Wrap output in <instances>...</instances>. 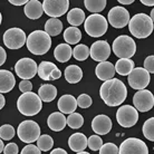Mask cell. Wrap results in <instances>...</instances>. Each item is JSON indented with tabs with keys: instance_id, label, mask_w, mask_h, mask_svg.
Listing matches in <instances>:
<instances>
[{
	"instance_id": "obj_52",
	"label": "cell",
	"mask_w": 154,
	"mask_h": 154,
	"mask_svg": "<svg viewBox=\"0 0 154 154\" xmlns=\"http://www.w3.org/2000/svg\"><path fill=\"white\" fill-rule=\"evenodd\" d=\"M5 149H4V141L1 140V142H0V152H4Z\"/></svg>"
},
{
	"instance_id": "obj_43",
	"label": "cell",
	"mask_w": 154,
	"mask_h": 154,
	"mask_svg": "<svg viewBox=\"0 0 154 154\" xmlns=\"http://www.w3.org/2000/svg\"><path fill=\"white\" fill-rule=\"evenodd\" d=\"M19 89L23 94H25V93H30L31 89H32V84L30 83V81H26V79H23V81L20 82Z\"/></svg>"
},
{
	"instance_id": "obj_14",
	"label": "cell",
	"mask_w": 154,
	"mask_h": 154,
	"mask_svg": "<svg viewBox=\"0 0 154 154\" xmlns=\"http://www.w3.org/2000/svg\"><path fill=\"white\" fill-rule=\"evenodd\" d=\"M119 154H149V147L142 140L130 137L119 145Z\"/></svg>"
},
{
	"instance_id": "obj_28",
	"label": "cell",
	"mask_w": 154,
	"mask_h": 154,
	"mask_svg": "<svg viewBox=\"0 0 154 154\" xmlns=\"http://www.w3.org/2000/svg\"><path fill=\"white\" fill-rule=\"evenodd\" d=\"M134 69V62L132 59H119L115 64L116 73L121 76H128Z\"/></svg>"
},
{
	"instance_id": "obj_41",
	"label": "cell",
	"mask_w": 154,
	"mask_h": 154,
	"mask_svg": "<svg viewBox=\"0 0 154 154\" xmlns=\"http://www.w3.org/2000/svg\"><path fill=\"white\" fill-rule=\"evenodd\" d=\"M20 154H42V151L38 146L32 145V144H28L21 150Z\"/></svg>"
},
{
	"instance_id": "obj_50",
	"label": "cell",
	"mask_w": 154,
	"mask_h": 154,
	"mask_svg": "<svg viewBox=\"0 0 154 154\" xmlns=\"http://www.w3.org/2000/svg\"><path fill=\"white\" fill-rule=\"evenodd\" d=\"M5 105H6V100H5L4 94L0 95V108H4Z\"/></svg>"
},
{
	"instance_id": "obj_45",
	"label": "cell",
	"mask_w": 154,
	"mask_h": 154,
	"mask_svg": "<svg viewBox=\"0 0 154 154\" xmlns=\"http://www.w3.org/2000/svg\"><path fill=\"white\" fill-rule=\"evenodd\" d=\"M60 77H62V72L58 68H56L55 70H53V73L50 75V81H57Z\"/></svg>"
},
{
	"instance_id": "obj_5",
	"label": "cell",
	"mask_w": 154,
	"mask_h": 154,
	"mask_svg": "<svg viewBox=\"0 0 154 154\" xmlns=\"http://www.w3.org/2000/svg\"><path fill=\"white\" fill-rule=\"evenodd\" d=\"M112 49L119 59H131L136 51V44L130 36L121 35L113 42Z\"/></svg>"
},
{
	"instance_id": "obj_54",
	"label": "cell",
	"mask_w": 154,
	"mask_h": 154,
	"mask_svg": "<svg viewBox=\"0 0 154 154\" xmlns=\"http://www.w3.org/2000/svg\"><path fill=\"white\" fill-rule=\"evenodd\" d=\"M77 154H91V153L86 152V151H83V152H79V153H77Z\"/></svg>"
},
{
	"instance_id": "obj_11",
	"label": "cell",
	"mask_w": 154,
	"mask_h": 154,
	"mask_svg": "<svg viewBox=\"0 0 154 154\" xmlns=\"http://www.w3.org/2000/svg\"><path fill=\"white\" fill-rule=\"evenodd\" d=\"M127 81H128V85L133 89L143 91V89L146 88L147 85L150 84V73L143 67H136L127 76Z\"/></svg>"
},
{
	"instance_id": "obj_19",
	"label": "cell",
	"mask_w": 154,
	"mask_h": 154,
	"mask_svg": "<svg viewBox=\"0 0 154 154\" xmlns=\"http://www.w3.org/2000/svg\"><path fill=\"white\" fill-rule=\"evenodd\" d=\"M77 107H78L77 100L73 95L66 94L58 100V108L63 114H69L70 115V114L75 113Z\"/></svg>"
},
{
	"instance_id": "obj_20",
	"label": "cell",
	"mask_w": 154,
	"mask_h": 154,
	"mask_svg": "<svg viewBox=\"0 0 154 154\" xmlns=\"http://www.w3.org/2000/svg\"><path fill=\"white\" fill-rule=\"evenodd\" d=\"M68 145L72 151L79 153L88 146V139L83 133H74L68 139Z\"/></svg>"
},
{
	"instance_id": "obj_3",
	"label": "cell",
	"mask_w": 154,
	"mask_h": 154,
	"mask_svg": "<svg viewBox=\"0 0 154 154\" xmlns=\"http://www.w3.org/2000/svg\"><path fill=\"white\" fill-rule=\"evenodd\" d=\"M27 48L34 55H45L51 47V38L46 31L35 30L27 37Z\"/></svg>"
},
{
	"instance_id": "obj_51",
	"label": "cell",
	"mask_w": 154,
	"mask_h": 154,
	"mask_svg": "<svg viewBox=\"0 0 154 154\" xmlns=\"http://www.w3.org/2000/svg\"><path fill=\"white\" fill-rule=\"evenodd\" d=\"M119 5H132L134 4V0H119Z\"/></svg>"
},
{
	"instance_id": "obj_13",
	"label": "cell",
	"mask_w": 154,
	"mask_h": 154,
	"mask_svg": "<svg viewBox=\"0 0 154 154\" xmlns=\"http://www.w3.org/2000/svg\"><path fill=\"white\" fill-rule=\"evenodd\" d=\"M44 12L48 17L56 18L62 17L67 12L69 8V1L68 0H45L42 2Z\"/></svg>"
},
{
	"instance_id": "obj_37",
	"label": "cell",
	"mask_w": 154,
	"mask_h": 154,
	"mask_svg": "<svg viewBox=\"0 0 154 154\" xmlns=\"http://www.w3.org/2000/svg\"><path fill=\"white\" fill-rule=\"evenodd\" d=\"M15 128L10 124H4L0 127V137L2 141H10L15 136Z\"/></svg>"
},
{
	"instance_id": "obj_8",
	"label": "cell",
	"mask_w": 154,
	"mask_h": 154,
	"mask_svg": "<svg viewBox=\"0 0 154 154\" xmlns=\"http://www.w3.org/2000/svg\"><path fill=\"white\" fill-rule=\"evenodd\" d=\"M2 39L5 46L9 49H19L27 42L25 31L17 27L7 29L2 36Z\"/></svg>"
},
{
	"instance_id": "obj_16",
	"label": "cell",
	"mask_w": 154,
	"mask_h": 154,
	"mask_svg": "<svg viewBox=\"0 0 154 154\" xmlns=\"http://www.w3.org/2000/svg\"><path fill=\"white\" fill-rule=\"evenodd\" d=\"M111 55V46L106 40H97L91 47V57L95 62H106Z\"/></svg>"
},
{
	"instance_id": "obj_35",
	"label": "cell",
	"mask_w": 154,
	"mask_h": 154,
	"mask_svg": "<svg viewBox=\"0 0 154 154\" xmlns=\"http://www.w3.org/2000/svg\"><path fill=\"white\" fill-rule=\"evenodd\" d=\"M83 124H84V117L82 114L79 113H73V114H70L68 115L67 117V125L70 127V128H74V130H77V128H79V127L83 126Z\"/></svg>"
},
{
	"instance_id": "obj_1",
	"label": "cell",
	"mask_w": 154,
	"mask_h": 154,
	"mask_svg": "<svg viewBox=\"0 0 154 154\" xmlns=\"http://www.w3.org/2000/svg\"><path fill=\"white\" fill-rule=\"evenodd\" d=\"M100 96L109 107L119 106L127 97L126 86L123 82L117 78L106 81L100 86Z\"/></svg>"
},
{
	"instance_id": "obj_18",
	"label": "cell",
	"mask_w": 154,
	"mask_h": 154,
	"mask_svg": "<svg viewBox=\"0 0 154 154\" xmlns=\"http://www.w3.org/2000/svg\"><path fill=\"white\" fill-rule=\"evenodd\" d=\"M115 66L113 65L111 62H103L100 63L95 68V74L96 77L100 81H109L113 79V77L115 75Z\"/></svg>"
},
{
	"instance_id": "obj_39",
	"label": "cell",
	"mask_w": 154,
	"mask_h": 154,
	"mask_svg": "<svg viewBox=\"0 0 154 154\" xmlns=\"http://www.w3.org/2000/svg\"><path fill=\"white\" fill-rule=\"evenodd\" d=\"M119 149L114 143H105L100 150V154H119Z\"/></svg>"
},
{
	"instance_id": "obj_22",
	"label": "cell",
	"mask_w": 154,
	"mask_h": 154,
	"mask_svg": "<svg viewBox=\"0 0 154 154\" xmlns=\"http://www.w3.org/2000/svg\"><path fill=\"white\" fill-rule=\"evenodd\" d=\"M16 85L14 74L10 70L0 69V93H9Z\"/></svg>"
},
{
	"instance_id": "obj_12",
	"label": "cell",
	"mask_w": 154,
	"mask_h": 154,
	"mask_svg": "<svg viewBox=\"0 0 154 154\" xmlns=\"http://www.w3.org/2000/svg\"><path fill=\"white\" fill-rule=\"evenodd\" d=\"M107 21L111 23V26L117 29L124 28L125 26H127L131 18H130V12L126 8L121 7V6H116L113 7L107 15Z\"/></svg>"
},
{
	"instance_id": "obj_38",
	"label": "cell",
	"mask_w": 154,
	"mask_h": 154,
	"mask_svg": "<svg viewBox=\"0 0 154 154\" xmlns=\"http://www.w3.org/2000/svg\"><path fill=\"white\" fill-rule=\"evenodd\" d=\"M103 145V140L98 135H92L88 137V147L92 151H100Z\"/></svg>"
},
{
	"instance_id": "obj_32",
	"label": "cell",
	"mask_w": 154,
	"mask_h": 154,
	"mask_svg": "<svg viewBox=\"0 0 154 154\" xmlns=\"http://www.w3.org/2000/svg\"><path fill=\"white\" fill-rule=\"evenodd\" d=\"M91 56V49L86 45H83V44H78L75 46V48L73 49V57L76 59V60H79V62H84L87 58Z\"/></svg>"
},
{
	"instance_id": "obj_34",
	"label": "cell",
	"mask_w": 154,
	"mask_h": 154,
	"mask_svg": "<svg viewBox=\"0 0 154 154\" xmlns=\"http://www.w3.org/2000/svg\"><path fill=\"white\" fill-rule=\"evenodd\" d=\"M37 146L40 149V151L48 152L54 146V140L50 135H42L38 139V141H37Z\"/></svg>"
},
{
	"instance_id": "obj_2",
	"label": "cell",
	"mask_w": 154,
	"mask_h": 154,
	"mask_svg": "<svg viewBox=\"0 0 154 154\" xmlns=\"http://www.w3.org/2000/svg\"><path fill=\"white\" fill-rule=\"evenodd\" d=\"M153 20L146 14H136L131 18L128 29L132 35L139 39L146 38L153 31Z\"/></svg>"
},
{
	"instance_id": "obj_15",
	"label": "cell",
	"mask_w": 154,
	"mask_h": 154,
	"mask_svg": "<svg viewBox=\"0 0 154 154\" xmlns=\"http://www.w3.org/2000/svg\"><path fill=\"white\" fill-rule=\"evenodd\" d=\"M133 104L139 112H149L154 106V95L147 89L137 91L133 96Z\"/></svg>"
},
{
	"instance_id": "obj_21",
	"label": "cell",
	"mask_w": 154,
	"mask_h": 154,
	"mask_svg": "<svg viewBox=\"0 0 154 154\" xmlns=\"http://www.w3.org/2000/svg\"><path fill=\"white\" fill-rule=\"evenodd\" d=\"M67 124V119L66 116L60 112H54L48 116L47 119V125L51 131L60 132L65 128Z\"/></svg>"
},
{
	"instance_id": "obj_27",
	"label": "cell",
	"mask_w": 154,
	"mask_h": 154,
	"mask_svg": "<svg viewBox=\"0 0 154 154\" xmlns=\"http://www.w3.org/2000/svg\"><path fill=\"white\" fill-rule=\"evenodd\" d=\"M86 18L85 12L81 8H73L68 14H67V21L69 25H72L73 27H77L84 23V20Z\"/></svg>"
},
{
	"instance_id": "obj_6",
	"label": "cell",
	"mask_w": 154,
	"mask_h": 154,
	"mask_svg": "<svg viewBox=\"0 0 154 154\" xmlns=\"http://www.w3.org/2000/svg\"><path fill=\"white\" fill-rule=\"evenodd\" d=\"M108 28V21L106 20L104 16L100 14H92L87 17L84 23V29L86 34L91 37H100L105 35Z\"/></svg>"
},
{
	"instance_id": "obj_29",
	"label": "cell",
	"mask_w": 154,
	"mask_h": 154,
	"mask_svg": "<svg viewBox=\"0 0 154 154\" xmlns=\"http://www.w3.org/2000/svg\"><path fill=\"white\" fill-rule=\"evenodd\" d=\"M64 39H65L66 44L68 45H75L78 44L82 39V31L78 29V27H70L66 28L64 31Z\"/></svg>"
},
{
	"instance_id": "obj_10",
	"label": "cell",
	"mask_w": 154,
	"mask_h": 154,
	"mask_svg": "<svg viewBox=\"0 0 154 154\" xmlns=\"http://www.w3.org/2000/svg\"><path fill=\"white\" fill-rule=\"evenodd\" d=\"M116 121L122 127H132L139 121V113L134 106L123 105L116 112Z\"/></svg>"
},
{
	"instance_id": "obj_31",
	"label": "cell",
	"mask_w": 154,
	"mask_h": 154,
	"mask_svg": "<svg viewBox=\"0 0 154 154\" xmlns=\"http://www.w3.org/2000/svg\"><path fill=\"white\" fill-rule=\"evenodd\" d=\"M63 30V23L59 19L50 18L45 23V31L51 37V36H58Z\"/></svg>"
},
{
	"instance_id": "obj_49",
	"label": "cell",
	"mask_w": 154,
	"mask_h": 154,
	"mask_svg": "<svg viewBox=\"0 0 154 154\" xmlns=\"http://www.w3.org/2000/svg\"><path fill=\"white\" fill-rule=\"evenodd\" d=\"M141 4L149 7H154V0H141Z\"/></svg>"
},
{
	"instance_id": "obj_9",
	"label": "cell",
	"mask_w": 154,
	"mask_h": 154,
	"mask_svg": "<svg viewBox=\"0 0 154 154\" xmlns=\"http://www.w3.org/2000/svg\"><path fill=\"white\" fill-rule=\"evenodd\" d=\"M15 72L17 76L21 78L23 81V79L29 81L36 76V74H38V65L31 58H21L16 63Z\"/></svg>"
},
{
	"instance_id": "obj_40",
	"label": "cell",
	"mask_w": 154,
	"mask_h": 154,
	"mask_svg": "<svg viewBox=\"0 0 154 154\" xmlns=\"http://www.w3.org/2000/svg\"><path fill=\"white\" fill-rule=\"evenodd\" d=\"M93 100L92 97L87 95V94H81L78 98H77V104H78V107L82 108H87L92 105Z\"/></svg>"
},
{
	"instance_id": "obj_46",
	"label": "cell",
	"mask_w": 154,
	"mask_h": 154,
	"mask_svg": "<svg viewBox=\"0 0 154 154\" xmlns=\"http://www.w3.org/2000/svg\"><path fill=\"white\" fill-rule=\"evenodd\" d=\"M7 59V53L4 49V47H0V65H4Z\"/></svg>"
},
{
	"instance_id": "obj_7",
	"label": "cell",
	"mask_w": 154,
	"mask_h": 154,
	"mask_svg": "<svg viewBox=\"0 0 154 154\" xmlns=\"http://www.w3.org/2000/svg\"><path fill=\"white\" fill-rule=\"evenodd\" d=\"M17 135L21 142L31 144L32 142H37L40 135V127L35 121H23L18 125Z\"/></svg>"
},
{
	"instance_id": "obj_30",
	"label": "cell",
	"mask_w": 154,
	"mask_h": 154,
	"mask_svg": "<svg viewBox=\"0 0 154 154\" xmlns=\"http://www.w3.org/2000/svg\"><path fill=\"white\" fill-rule=\"evenodd\" d=\"M57 68V66L54 63L44 60L38 65V76L42 81H50V75L53 73V70Z\"/></svg>"
},
{
	"instance_id": "obj_23",
	"label": "cell",
	"mask_w": 154,
	"mask_h": 154,
	"mask_svg": "<svg viewBox=\"0 0 154 154\" xmlns=\"http://www.w3.org/2000/svg\"><path fill=\"white\" fill-rule=\"evenodd\" d=\"M25 15L29 19H38L42 16L44 12V7L42 4L38 0H29L28 4L23 8Z\"/></svg>"
},
{
	"instance_id": "obj_25",
	"label": "cell",
	"mask_w": 154,
	"mask_h": 154,
	"mask_svg": "<svg viewBox=\"0 0 154 154\" xmlns=\"http://www.w3.org/2000/svg\"><path fill=\"white\" fill-rule=\"evenodd\" d=\"M38 95L42 102H53L57 96V88L51 84H44L38 88Z\"/></svg>"
},
{
	"instance_id": "obj_24",
	"label": "cell",
	"mask_w": 154,
	"mask_h": 154,
	"mask_svg": "<svg viewBox=\"0 0 154 154\" xmlns=\"http://www.w3.org/2000/svg\"><path fill=\"white\" fill-rule=\"evenodd\" d=\"M54 56L56 60L59 63H66L73 56V49L68 44H59L54 50Z\"/></svg>"
},
{
	"instance_id": "obj_42",
	"label": "cell",
	"mask_w": 154,
	"mask_h": 154,
	"mask_svg": "<svg viewBox=\"0 0 154 154\" xmlns=\"http://www.w3.org/2000/svg\"><path fill=\"white\" fill-rule=\"evenodd\" d=\"M144 68L150 74H154V55H151L144 60Z\"/></svg>"
},
{
	"instance_id": "obj_36",
	"label": "cell",
	"mask_w": 154,
	"mask_h": 154,
	"mask_svg": "<svg viewBox=\"0 0 154 154\" xmlns=\"http://www.w3.org/2000/svg\"><path fill=\"white\" fill-rule=\"evenodd\" d=\"M143 135L146 137L149 141L154 142V117L146 119L142 127Z\"/></svg>"
},
{
	"instance_id": "obj_47",
	"label": "cell",
	"mask_w": 154,
	"mask_h": 154,
	"mask_svg": "<svg viewBox=\"0 0 154 154\" xmlns=\"http://www.w3.org/2000/svg\"><path fill=\"white\" fill-rule=\"evenodd\" d=\"M9 2L14 6H26L28 4V0H9Z\"/></svg>"
},
{
	"instance_id": "obj_33",
	"label": "cell",
	"mask_w": 154,
	"mask_h": 154,
	"mask_svg": "<svg viewBox=\"0 0 154 154\" xmlns=\"http://www.w3.org/2000/svg\"><path fill=\"white\" fill-rule=\"evenodd\" d=\"M106 1L105 0H85L84 5L86 9L93 14H98L103 11L106 7Z\"/></svg>"
},
{
	"instance_id": "obj_17",
	"label": "cell",
	"mask_w": 154,
	"mask_h": 154,
	"mask_svg": "<svg viewBox=\"0 0 154 154\" xmlns=\"http://www.w3.org/2000/svg\"><path fill=\"white\" fill-rule=\"evenodd\" d=\"M112 119H109L107 115H104V114L96 115L92 121V128L94 133H96V135L107 134L112 130Z\"/></svg>"
},
{
	"instance_id": "obj_48",
	"label": "cell",
	"mask_w": 154,
	"mask_h": 154,
	"mask_svg": "<svg viewBox=\"0 0 154 154\" xmlns=\"http://www.w3.org/2000/svg\"><path fill=\"white\" fill-rule=\"evenodd\" d=\"M50 154H67V152H66L64 149L57 147V149H55V150L51 151V152H50Z\"/></svg>"
},
{
	"instance_id": "obj_26",
	"label": "cell",
	"mask_w": 154,
	"mask_h": 154,
	"mask_svg": "<svg viewBox=\"0 0 154 154\" xmlns=\"http://www.w3.org/2000/svg\"><path fill=\"white\" fill-rule=\"evenodd\" d=\"M83 78V70L79 66L69 65L65 69V79L69 84H76Z\"/></svg>"
},
{
	"instance_id": "obj_53",
	"label": "cell",
	"mask_w": 154,
	"mask_h": 154,
	"mask_svg": "<svg viewBox=\"0 0 154 154\" xmlns=\"http://www.w3.org/2000/svg\"><path fill=\"white\" fill-rule=\"evenodd\" d=\"M150 17H151V19L153 20V23H154V8L151 10V15H150Z\"/></svg>"
},
{
	"instance_id": "obj_44",
	"label": "cell",
	"mask_w": 154,
	"mask_h": 154,
	"mask_svg": "<svg viewBox=\"0 0 154 154\" xmlns=\"http://www.w3.org/2000/svg\"><path fill=\"white\" fill-rule=\"evenodd\" d=\"M18 145L16 143H9L5 146L4 154H18Z\"/></svg>"
},
{
	"instance_id": "obj_4",
	"label": "cell",
	"mask_w": 154,
	"mask_h": 154,
	"mask_svg": "<svg viewBox=\"0 0 154 154\" xmlns=\"http://www.w3.org/2000/svg\"><path fill=\"white\" fill-rule=\"evenodd\" d=\"M17 108L25 116L37 115L42 108V100L35 93H25L17 100Z\"/></svg>"
}]
</instances>
